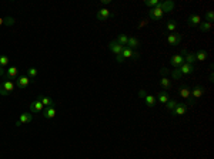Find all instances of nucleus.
<instances>
[{"instance_id": "1", "label": "nucleus", "mask_w": 214, "mask_h": 159, "mask_svg": "<svg viewBox=\"0 0 214 159\" xmlns=\"http://www.w3.org/2000/svg\"><path fill=\"white\" fill-rule=\"evenodd\" d=\"M206 92V88L203 85H195L193 90H190V97L187 100L186 105H194L195 100H199L200 97H203V94Z\"/></svg>"}, {"instance_id": "2", "label": "nucleus", "mask_w": 214, "mask_h": 159, "mask_svg": "<svg viewBox=\"0 0 214 159\" xmlns=\"http://www.w3.org/2000/svg\"><path fill=\"white\" fill-rule=\"evenodd\" d=\"M16 88V84L13 83V81H9V80H4L3 83L0 84V95H3V97H6V95L12 94L13 91H14Z\"/></svg>"}, {"instance_id": "3", "label": "nucleus", "mask_w": 214, "mask_h": 159, "mask_svg": "<svg viewBox=\"0 0 214 159\" xmlns=\"http://www.w3.org/2000/svg\"><path fill=\"white\" fill-rule=\"evenodd\" d=\"M149 16L151 20H154V22H158V20H162L163 16H164V13H163L162 7H160V4L156 7H153V9L149 10Z\"/></svg>"}, {"instance_id": "4", "label": "nucleus", "mask_w": 214, "mask_h": 159, "mask_svg": "<svg viewBox=\"0 0 214 159\" xmlns=\"http://www.w3.org/2000/svg\"><path fill=\"white\" fill-rule=\"evenodd\" d=\"M181 34L177 33V31H174V33H170L167 36V41L168 44H171V46H178V44L181 43Z\"/></svg>"}, {"instance_id": "5", "label": "nucleus", "mask_w": 214, "mask_h": 159, "mask_svg": "<svg viewBox=\"0 0 214 159\" xmlns=\"http://www.w3.org/2000/svg\"><path fill=\"white\" fill-rule=\"evenodd\" d=\"M29 84H30V78H29L27 75H20V77H17V80H16V87L20 88V90L27 88Z\"/></svg>"}, {"instance_id": "6", "label": "nucleus", "mask_w": 214, "mask_h": 159, "mask_svg": "<svg viewBox=\"0 0 214 159\" xmlns=\"http://www.w3.org/2000/svg\"><path fill=\"white\" fill-rule=\"evenodd\" d=\"M176 70L180 73V75H189V74H191L193 71H194V65L187 64V63H183V64H181L178 68H176Z\"/></svg>"}, {"instance_id": "7", "label": "nucleus", "mask_w": 214, "mask_h": 159, "mask_svg": "<svg viewBox=\"0 0 214 159\" xmlns=\"http://www.w3.org/2000/svg\"><path fill=\"white\" fill-rule=\"evenodd\" d=\"M200 23H201V17L199 14H190L189 18H187V24L190 27H199Z\"/></svg>"}, {"instance_id": "8", "label": "nucleus", "mask_w": 214, "mask_h": 159, "mask_svg": "<svg viewBox=\"0 0 214 159\" xmlns=\"http://www.w3.org/2000/svg\"><path fill=\"white\" fill-rule=\"evenodd\" d=\"M96 18L99 20V22H106V20H109L110 18V10L106 9V7L100 9L99 12H97V14H96Z\"/></svg>"}, {"instance_id": "9", "label": "nucleus", "mask_w": 214, "mask_h": 159, "mask_svg": "<svg viewBox=\"0 0 214 159\" xmlns=\"http://www.w3.org/2000/svg\"><path fill=\"white\" fill-rule=\"evenodd\" d=\"M4 78L9 80V81H13V80L17 78V67H16V65H12V67L7 68L6 73H4Z\"/></svg>"}, {"instance_id": "10", "label": "nucleus", "mask_w": 214, "mask_h": 159, "mask_svg": "<svg viewBox=\"0 0 214 159\" xmlns=\"http://www.w3.org/2000/svg\"><path fill=\"white\" fill-rule=\"evenodd\" d=\"M186 111H187V105L183 104V102H178V104H177V107L171 111V115H173V116L184 115V114H186Z\"/></svg>"}, {"instance_id": "11", "label": "nucleus", "mask_w": 214, "mask_h": 159, "mask_svg": "<svg viewBox=\"0 0 214 159\" xmlns=\"http://www.w3.org/2000/svg\"><path fill=\"white\" fill-rule=\"evenodd\" d=\"M183 63H184V57L181 54H176L170 58V64H171V67H174V68H178Z\"/></svg>"}, {"instance_id": "12", "label": "nucleus", "mask_w": 214, "mask_h": 159, "mask_svg": "<svg viewBox=\"0 0 214 159\" xmlns=\"http://www.w3.org/2000/svg\"><path fill=\"white\" fill-rule=\"evenodd\" d=\"M109 49H110V51L114 53L116 55H120L124 47H123V46H120V44H118L117 41H116V40H113V41H110V43H109Z\"/></svg>"}, {"instance_id": "13", "label": "nucleus", "mask_w": 214, "mask_h": 159, "mask_svg": "<svg viewBox=\"0 0 214 159\" xmlns=\"http://www.w3.org/2000/svg\"><path fill=\"white\" fill-rule=\"evenodd\" d=\"M174 6H176V3H174L173 0H166V2H162V3H160V7H162L163 13H170V12H173Z\"/></svg>"}, {"instance_id": "14", "label": "nucleus", "mask_w": 214, "mask_h": 159, "mask_svg": "<svg viewBox=\"0 0 214 159\" xmlns=\"http://www.w3.org/2000/svg\"><path fill=\"white\" fill-rule=\"evenodd\" d=\"M37 100L44 105V108L56 107V104H54V101H53V98H50V97H46V95H39Z\"/></svg>"}, {"instance_id": "15", "label": "nucleus", "mask_w": 214, "mask_h": 159, "mask_svg": "<svg viewBox=\"0 0 214 159\" xmlns=\"http://www.w3.org/2000/svg\"><path fill=\"white\" fill-rule=\"evenodd\" d=\"M43 110H44V105L41 104L39 100H34V101L30 104V112H31V114H34V112H41Z\"/></svg>"}, {"instance_id": "16", "label": "nucleus", "mask_w": 214, "mask_h": 159, "mask_svg": "<svg viewBox=\"0 0 214 159\" xmlns=\"http://www.w3.org/2000/svg\"><path fill=\"white\" fill-rule=\"evenodd\" d=\"M56 114H57L56 107H49V108H44V110H43V116L46 119L54 118V116H56Z\"/></svg>"}, {"instance_id": "17", "label": "nucleus", "mask_w": 214, "mask_h": 159, "mask_svg": "<svg viewBox=\"0 0 214 159\" xmlns=\"http://www.w3.org/2000/svg\"><path fill=\"white\" fill-rule=\"evenodd\" d=\"M31 121H33V114L31 112H23L19 118V122L22 124V125L23 124H30Z\"/></svg>"}, {"instance_id": "18", "label": "nucleus", "mask_w": 214, "mask_h": 159, "mask_svg": "<svg viewBox=\"0 0 214 159\" xmlns=\"http://www.w3.org/2000/svg\"><path fill=\"white\" fill-rule=\"evenodd\" d=\"M181 55L184 57V61H186L187 64L193 65V63H195V55L191 54V53H187L186 50H183V51H181Z\"/></svg>"}, {"instance_id": "19", "label": "nucleus", "mask_w": 214, "mask_h": 159, "mask_svg": "<svg viewBox=\"0 0 214 159\" xmlns=\"http://www.w3.org/2000/svg\"><path fill=\"white\" fill-rule=\"evenodd\" d=\"M168 100H170V97H168V92H166V91H160L157 98H156V101L160 102V104H166Z\"/></svg>"}, {"instance_id": "20", "label": "nucleus", "mask_w": 214, "mask_h": 159, "mask_svg": "<svg viewBox=\"0 0 214 159\" xmlns=\"http://www.w3.org/2000/svg\"><path fill=\"white\" fill-rule=\"evenodd\" d=\"M143 98H144V102H146V105H147L149 108H153L156 104H157V101H156V97H153V95H150V94H146Z\"/></svg>"}, {"instance_id": "21", "label": "nucleus", "mask_w": 214, "mask_h": 159, "mask_svg": "<svg viewBox=\"0 0 214 159\" xmlns=\"http://www.w3.org/2000/svg\"><path fill=\"white\" fill-rule=\"evenodd\" d=\"M160 85L164 88L166 92L170 91V90H171V81H170V78H168V77H162V80H160Z\"/></svg>"}, {"instance_id": "22", "label": "nucleus", "mask_w": 214, "mask_h": 159, "mask_svg": "<svg viewBox=\"0 0 214 159\" xmlns=\"http://www.w3.org/2000/svg\"><path fill=\"white\" fill-rule=\"evenodd\" d=\"M178 95H180L181 98H184V100H189V97H190V87L181 85L180 88H178Z\"/></svg>"}, {"instance_id": "23", "label": "nucleus", "mask_w": 214, "mask_h": 159, "mask_svg": "<svg viewBox=\"0 0 214 159\" xmlns=\"http://www.w3.org/2000/svg\"><path fill=\"white\" fill-rule=\"evenodd\" d=\"M126 47H129V49H131V50L139 49V47H140V41L136 38V37H129V41H127V46H126Z\"/></svg>"}, {"instance_id": "24", "label": "nucleus", "mask_w": 214, "mask_h": 159, "mask_svg": "<svg viewBox=\"0 0 214 159\" xmlns=\"http://www.w3.org/2000/svg\"><path fill=\"white\" fill-rule=\"evenodd\" d=\"M194 55H195V61H206V58L208 57V54H207L206 50H199Z\"/></svg>"}, {"instance_id": "25", "label": "nucleus", "mask_w": 214, "mask_h": 159, "mask_svg": "<svg viewBox=\"0 0 214 159\" xmlns=\"http://www.w3.org/2000/svg\"><path fill=\"white\" fill-rule=\"evenodd\" d=\"M200 30L203 31V33H207V31H210L211 28H213V23H208V22H201L200 23Z\"/></svg>"}, {"instance_id": "26", "label": "nucleus", "mask_w": 214, "mask_h": 159, "mask_svg": "<svg viewBox=\"0 0 214 159\" xmlns=\"http://www.w3.org/2000/svg\"><path fill=\"white\" fill-rule=\"evenodd\" d=\"M120 46H123V47H126L127 46V41H129V37L126 36V34H120V36L117 37V40H116Z\"/></svg>"}, {"instance_id": "27", "label": "nucleus", "mask_w": 214, "mask_h": 159, "mask_svg": "<svg viewBox=\"0 0 214 159\" xmlns=\"http://www.w3.org/2000/svg\"><path fill=\"white\" fill-rule=\"evenodd\" d=\"M176 28H177L176 20H168V22H167V30L170 31V33H174V31H176Z\"/></svg>"}, {"instance_id": "28", "label": "nucleus", "mask_w": 214, "mask_h": 159, "mask_svg": "<svg viewBox=\"0 0 214 159\" xmlns=\"http://www.w3.org/2000/svg\"><path fill=\"white\" fill-rule=\"evenodd\" d=\"M177 104H178V102H177L176 100H168V101L166 102V107H167V110H168V111H170V112H171V111H173L174 108L177 107Z\"/></svg>"}, {"instance_id": "29", "label": "nucleus", "mask_w": 214, "mask_h": 159, "mask_svg": "<svg viewBox=\"0 0 214 159\" xmlns=\"http://www.w3.org/2000/svg\"><path fill=\"white\" fill-rule=\"evenodd\" d=\"M7 65H9V57L2 54L0 55V67L3 68V67H7Z\"/></svg>"}, {"instance_id": "30", "label": "nucleus", "mask_w": 214, "mask_h": 159, "mask_svg": "<svg viewBox=\"0 0 214 159\" xmlns=\"http://www.w3.org/2000/svg\"><path fill=\"white\" fill-rule=\"evenodd\" d=\"M27 77L29 78H36L37 77V68H34V67L27 68Z\"/></svg>"}, {"instance_id": "31", "label": "nucleus", "mask_w": 214, "mask_h": 159, "mask_svg": "<svg viewBox=\"0 0 214 159\" xmlns=\"http://www.w3.org/2000/svg\"><path fill=\"white\" fill-rule=\"evenodd\" d=\"M162 3V2H158V0H146V2H144V4H146L147 7H156V6H158V4Z\"/></svg>"}, {"instance_id": "32", "label": "nucleus", "mask_w": 214, "mask_h": 159, "mask_svg": "<svg viewBox=\"0 0 214 159\" xmlns=\"http://www.w3.org/2000/svg\"><path fill=\"white\" fill-rule=\"evenodd\" d=\"M206 22H208V23L214 22V12L213 10H208V12L206 13Z\"/></svg>"}, {"instance_id": "33", "label": "nucleus", "mask_w": 214, "mask_h": 159, "mask_svg": "<svg viewBox=\"0 0 214 159\" xmlns=\"http://www.w3.org/2000/svg\"><path fill=\"white\" fill-rule=\"evenodd\" d=\"M14 22H16L14 17H4L3 18V24L4 26H13L14 24Z\"/></svg>"}, {"instance_id": "34", "label": "nucleus", "mask_w": 214, "mask_h": 159, "mask_svg": "<svg viewBox=\"0 0 214 159\" xmlns=\"http://www.w3.org/2000/svg\"><path fill=\"white\" fill-rule=\"evenodd\" d=\"M171 77H173V78H174V80H178V78H180V77H181V75H180V73H178V71H177V70H176V68H174V70H173V71H171Z\"/></svg>"}, {"instance_id": "35", "label": "nucleus", "mask_w": 214, "mask_h": 159, "mask_svg": "<svg viewBox=\"0 0 214 159\" xmlns=\"http://www.w3.org/2000/svg\"><path fill=\"white\" fill-rule=\"evenodd\" d=\"M168 73H170V70H167V68H162V70H160V74H162L163 77H166Z\"/></svg>"}, {"instance_id": "36", "label": "nucleus", "mask_w": 214, "mask_h": 159, "mask_svg": "<svg viewBox=\"0 0 214 159\" xmlns=\"http://www.w3.org/2000/svg\"><path fill=\"white\" fill-rule=\"evenodd\" d=\"M140 58V54L137 51H133V55H131V60H139Z\"/></svg>"}, {"instance_id": "37", "label": "nucleus", "mask_w": 214, "mask_h": 159, "mask_svg": "<svg viewBox=\"0 0 214 159\" xmlns=\"http://www.w3.org/2000/svg\"><path fill=\"white\" fill-rule=\"evenodd\" d=\"M112 3V0H102V4L103 6H106V4H110Z\"/></svg>"}, {"instance_id": "38", "label": "nucleus", "mask_w": 214, "mask_h": 159, "mask_svg": "<svg viewBox=\"0 0 214 159\" xmlns=\"http://www.w3.org/2000/svg\"><path fill=\"white\" fill-rule=\"evenodd\" d=\"M147 22H149V20H143V22H141V24H140V26H139V28L144 27V26H146V24H147Z\"/></svg>"}, {"instance_id": "39", "label": "nucleus", "mask_w": 214, "mask_h": 159, "mask_svg": "<svg viewBox=\"0 0 214 159\" xmlns=\"http://www.w3.org/2000/svg\"><path fill=\"white\" fill-rule=\"evenodd\" d=\"M4 73H6V71H4V68L0 67V77H4Z\"/></svg>"}, {"instance_id": "40", "label": "nucleus", "mask_w": 214, "mask_h": 159, "mask_svg": "<svg viewBox=\"0 0 214 159\" xmlns=\"http://www.w3.org/2000/svg\"><path fill=\"white\" fill-rule=\"evenodd\" d=\"M210 81H211V83H213V81H214V75H213V73L210 74Z\"/></svg>"}, {"instance_id": "41", "label": "nucleus", "mask_w": 214, "mask_h": 159, "mask_svg": "<svg viewBox=\"0 0 214 159\" xmlns=\"http://www.w3.org/2000/svg\"><path fill=\"white\" fill-rule=\"evenodd\" d=\"M14 125H16V126H22V124L19 122V119H17V121H16V124H14Z\"/></svg>"}, {"instance_id": "42", "label": "nucleus", "mask_w": 214, "mask_h": 159, "mask_svg": "<svg viewBox=\"0 0 214 159\" xmlns=\"http://www.w3.org/2000/svg\"><path fill=\"white\" fill-rule=\"evenodd\" d=\"M2 24H3V18L0 17V26H2Z\"/></svg>"}]
</instances>
